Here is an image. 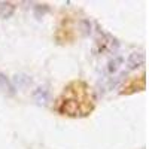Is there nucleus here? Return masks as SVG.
<instances>
[{
	"mask_svg": "<svg viewBox=\"0 0 149 149\" xmlns=\"http://www.w3.org/2000/svg\"><path fill=\"white\" fill-rule=\"evenodd\" d=\"M145 64V52L143 51H134L130 54L128 60H127V67L128 70H134L140 66Z\"/></svg>",
	"mask_w": 149,
	"mask_h": 149,
	"instance_id": "f257e3e1",
	"label": "nucleus"
},
{
	"mask_svg": "<svg viewBox=\"0 0 149 149\" xmlns=\"http://www.w3.org/2000/svg\"><path fill=\"white\" fill-rule=\"evenodd\" d=\"M33 98L37 104H46L49 102V90L48 86H39L33 93Z\"/></svg>",
	"mask_w": 149,
	"mask_h": 149,
	"instance_id": "f03ea898",
	"label": "nucleus"
},
{
	"mask_svg": "<svg viewBox=\"0 0 149 149\" xmlns=\"http://www.w3.org/2000/svg\"><path fill=\"white\" fill-rule=\"evenodd\" d=\"M12 84V86L14 88H26V86H29L30 84H31V79L27 76V74H22V73H19V74H15L14 76V81L10 82Z\"/></svg>",
	"mask_w": 149,
	"mask_h": 149,
	"instance_id": "7ed1b4c3",
	"label": "nucleus"
},
{
	"mask_svg": "<svg viewBox=\"0 0 149 149\" xmlns=\"http://www.w3.org/2000/svg\"><path fill=\"white\" fill-rule=\"evenodd\" d=\"M0 91L5 93V94H9V95H12L15 93V88L12 86L10 81L6 78V74H3L2 72H0Z\"/></svg>",
	"mask_w": 149,
	"mask_h": 149,
	"instance_id": "20e7f679",
	"label": "nucleus"
},
{
	"mask_svg": "<svg viewBox=\"0 0 149 149\" xmlns=\"http://www.w3.org/2000/svg\"><path fill=\"white\" fill-rule=\"evenodd\" d=\"M122 61H124V58L121 57V55H116V57H113L109 63H107V72L110 73V74H113L115 72H118V69H119V66L122 64Z\"/></svg>",
	"mask_w": 149,
	"mask_h": 149,
	"instance_id": "39448f33",
	"label": "nucleus"
},
{
	"mask_svg": "<svg viewBox=\"0 0 149 149\" xmlns=\"http://www.w3.org/2000/svg\"><path fill=\"white\" fill-rule=\"evenodd\" d=\"M15 10V6L10 3H2L0 2V17L2 18H9Z\"/></svg>",
	"mask_w": 149,
	"mask_h": 149,
	"instance_id": "423d86ee",
	"label": "nucleus"
},
{
	"mask_svg": "<svg viewBox=\"0 0 149 149\" xmlns=\"http://www.w3.org/2000/svg\"><path fill=\"white\" fill-rule=\"evenodd\" d=\"M48 12V6L46 5H36L34 6V17L36 18H42Z\"/></svg>",
	"mask_w": 149,
	"mask_h": 149,
	"instance_id": "0eeeda50",
	"label": "nucleus"
},
{
	"mask_svg": "<svg viewBox=\"0 0 149 149\" xmlns=\"http://www.w3.org/2000/svg\"><path fill=\"white\" fill-rule=\"evenodd\" d=\"M81 24L84 26V33H85V34H90V33H91V22H90L88 19H82Z\"/></svg>",
	"mask_w": 149,
	"mask_h": 149,
	"instance_id": "6e6552de",
	"label": "nucleus"
}]
</instances>
